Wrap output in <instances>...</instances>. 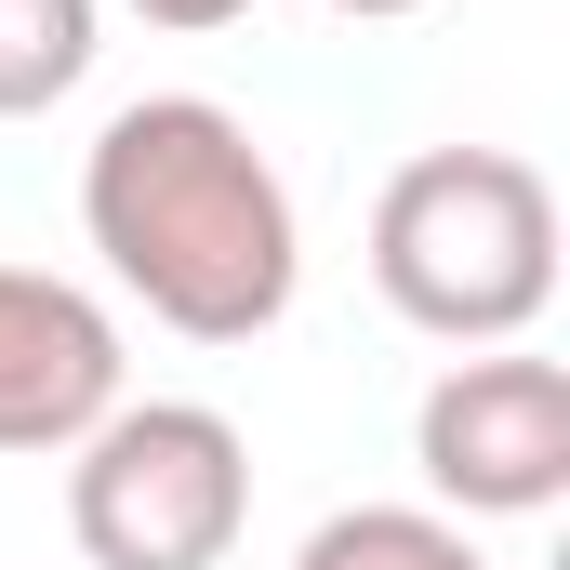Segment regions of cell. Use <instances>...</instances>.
<instances>
[{"mask_svg":"<svg viewBox=\"0 0 570 570\" xmlns=\"http://www.w3.org/2000/svg\"><path fill=\"white\" fill-rule=\"evenodd\" d=\"M80 239L186 345H253L305 292V213L253 120L213 94H134L80 146Z\"/></svg>","mask_w":570,"mask_h":570,"instance_id":"cell-1","label":"cell"},{"mask_svg":"<svg viewBox=\"0 0 570 570\" xmlns=\"http://www.w3.org/2000/svg\"><path fill=\"white\" fill-rule=\"evenodd\" d=\"M372 292L438 345H531L558 305V186L518 146H425L372 199Z\"/></svg>","mask_w":570,"mask_h":570,"instance_id":"cell-2","label":"cell"},{"mask_svg":"<svg viewBox=\"0 0 570 570\" xmlns=\"http://www.w3.org/2000/svg\"><path fill=\"white\" fill-rule=\"evenodd\" d=\"M253 531V438L213 399H120L67 451L80 570H226Z\"/></svg>","mask_w":570,"mask_h":570,"instance_id":"cell-3","label":"cell"},{"mask_svg":"<svg viewBox=\"0 0 570 570\" xmlns=\"http://www.w3.org/2000/svg\"><path fill=\"white\" fill-rule=\"evenodd\" d=\"M412 464H425L438 518H544L570 491V372L531 345H478L451 358L412 412Z\"/></svg>","mask_w":570,"mask_h":570,"instance_id":"cell-4","label":"cell"},{"mask_svg":"<svg viewBox=\"0 0 570 570\" xmlns=\"http://www.w3.org/2000/svg\"><path fill=\"white\" fill-rule=\"evenodd\" d=\"M120 412V318L80 279L0 266V451H80Z\"/></svg>","mask_w":570,"mask_h":570,"instance_id":"cell-5","label":"cell"},{"mask_svg":"<svg viewBox=\"0 0 570 570\" xmlns=\"http://www.w3.org/2000/svg\"><path fill=\"white\" fill-rule=\"evenodd\" d=\"M94 53H107V0H0V120L67 107Z\"/></svg>","mask_w":570,"mask_h":570,"instance_id":"cell-6","label":"cell"},{"mask_svg":"<svg viewBox=\"0 0 570 570\" xmlns=\"http://www.w3.org/2000/svg\"><path fill=\"white\" fill-rule=\"evenodd\" d=\"M292 570H504V558L464 518H438V504H345V518L305 531Z\"/></svg>","mask_w":570,"mask_h":570,"instance_id":"cell-7","label":"cell"},{"mask_svg":"<svg viewBox=\"0 0 570 570\" xmlns=\"http://www.w3.org/2000/svg\"><path fill=\"white\" fill-rule=\"evenodd\" d=\"M146 27H173V40H213V27H239L253 0H134Z\"/></svg>","mask_w":570,"mask_h":570,"instance_id":"cell-8","label":"cell"},{"mask_svg":"<svg viewBox=\"0 0 570 570\" xmlns=\"http://www.w3.org/2000/svg\"><path fill=\"white\" fill-rule=\"evenodd\" d=\"M332 13H358V27H399V13H425V0H332Z\"/></svg>","mask_w":570,"mask_h":570,"instance_id":"cell-9","label":"cell"}]
</instances>
